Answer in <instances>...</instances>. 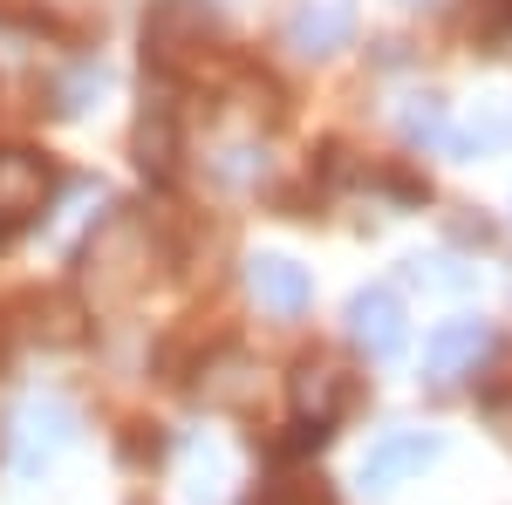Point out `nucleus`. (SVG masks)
<instances>
[{
  "label": "nucleus",
  "mask_w": 512,
  "mask_h": 505,
  "mask_svg": "<svg viewBox=\"0 0 512 505\" xmlns=\"http://www.w3.org/2000/svg\"><path fill=\"white\" fill-rule=\"evenodd\" d=\"M144 233H137V219H110L96 246H89V287L103 294V301H123L137 280H144Z\"/></svg>",
  "instance_id": "f257e3e1"
},
{
  "label": "nucleus",
  "mask_w": 512,
  "mask_h": 505,
  "mask_svg": "<svg viewBox=\"0 0 512 505\" xmlns=\"http://www.w3.org/2000/svg\"><path fill=\"white\" fill-rule=\"evenodd\" d=\"M444 437L437 430H383L362 458V492H396L403 478H417L424 465H437Z\"/></svg>",
  "instance_id": "f03ea898"
},
{
  "label": "nucleus",
  "mask_w": 512,
  "mask_h": 505,
  "mask_svg": "<svg viewBox=\"0 0 512 505\" xmlns=\"http://www.w3.org/2000/svg\"><path fill=\"white\" fill-rule=\"evenodd\" d=\"M55 192V171L41 164L35 151H0V239L14 226H28Z\"/></svg>",
  "instance_id": "7ed1b4c3"
},
{
  "label": "nucleus",
  "mask_w": 512,
  "mask_h": 505,
  "mask_svg": "<svg viewBox=\"0 0 512 505\" xmlns=\"http://www.w3.org/2000/svg\"><path fill=\"white\" fill-rule=\"evenodd\" d=\"M349 403V369L335 355H308L294 369V410H301V430H328Z\"/></svg>",
  "instance_id": "20e7f679"
},
{
  "label": "nucleus",
  "mask_w": 512,
  "mask_h": 505,
  "mask_svg": "<svg viewBox=\"0 0 512 505\" xmlns=\"http://www.w3.org/2000/svg\"><path fill=\"white\" fill-rule=\"evenodd\" d=\"M21 437H14V458H21V471H41L69 437H76V410L62 403V396H35L28 410H21Z\"/></svg>",
  "instance_id": "39448f33"
},
{
  "label": "nucleus",
  "mask_w": 512,
  "mask_h": 505,
  "mask_svg": "<svg viewBox=\"0 0 512 505\" xmlns=\"http://www.w3.org/2000/svg\"><path fill=\"white\" fill-rule=\"evenodd\" d=\"M355 35V7L349 0H301L287 14V48L294 55H335Z\"/></svg>",
  "instance_id": "423d86ee"
},
{
  "label": "nucleus",
  "mask_w": 512,
  "mask_h": 505,
  "mask_svg": "<svg viewBox=\"0 0 512 505\" xmlns=\"http://www.w3.org/2000/svg\"><path fill=\"white\" fill-rule=\"evenodd\" d=\"M246 280H253V301H260L267 314H308V301H315L308 267H301V260H287V253H253Z\"/></svg>",
  "instance_id": "0eeeda50"
},
{
  "label": "nucleus",
  "mask_w": 512,
  "mask_h": 505,
  "mask_svg": "<svg viewBox=\"0 0 512 505\" xmlns=\"http://www.w3.org/2000/svg\"><path fill=\"white\" fill-rule=\"evenodd\" d=\"M349 335L376 355V362H396V355H403V301L383 294V287L355 294L349 301Z\"/></svg>",
  "instance_id": "6e6552de"
},
{
  "label": "nucleus",
  "mask_w": 512,
  "mask_h": 505,
  "mask_svg": "<svg viewBox=\"0 0 512 505\" xmlns=\"http://www.w3.org/2000/svg\"><path fill=\"white\" fill-rule=\"evenodd\" d=\"M485 321H444L431 335V349H424V369H431V383H458L465 369H478V355H485Z\"/></svg>",
  "instance_id": "1a4fd4ad"
},
{
  "label": "nucleus",
  "mask_w": 512,
  "mask_h": 505,
  "mask_svg": "<svg viewBox=\"0 0 512 505\" xmlns=\"http://www.w3.org/2000/svg\"><path fill=\"white\" fill-rule=\"evenodd\" d=\"M499 144H506V117H492V110H478L465 130L444 137V151H458V157H485V151H499Z\"/></svg>",
  "instance_id": "9d476101"
},
{
  "label": "nucleus",
  "mask_w": 512,
  "mask_h": 505,
  "mask_svg": "<svg viewBox=\"0 0 512 505\" xmlns=\"http://www.w3.org/2000/svg\"><path fill=\"white\" fill-rule=\"evenodd\" d=\"M403 130H410V137H424V144H444V137H451V123H444V103H437V96H417V103L403 110Z\"/></svg>",
  "instance_id": "9b49d317"
},
{
  "label": "nucleus",
  "mask_w": 512,
  "mask_h": 505,
  "mask_svg": "<svg viewBox=\"0 0 512 505\" xmlns=\"http://www.w3.org/2000/svg\"><path fill=\"white\" fill-rule=\"evenodd\" d=\"M417 280H431L437 294H465L472 287V273L458 267V260H417Z\"/></svg>",
  "instance_id": "f8f14e48"
}]
</instances>
